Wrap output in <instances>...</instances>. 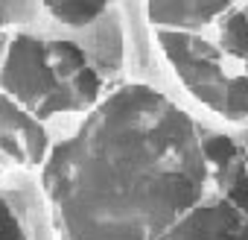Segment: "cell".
Returning a JSON list of instances; mask_svg holds the SVG:
<instances>
[{"label":"cell","instance_id":"3957f363","mask_svg":"<svg viewBox=\"0 0 248 240\" xmlns=\"http://www.w3.org/2000/svg\"><path fill=\"white\" fill-rule=\"evenodd\" d=\"M0 150L15 167L30 170H41L53 150L44 132V120L3 91H0Z\"/></svg>","mask_w":248,"mask_h":240},{"label":"cell","instance_id":"7c38bea8","mask_svg":"<svg viewBox=\"0 0 248 240\" xmlns=\"http://www.w3.org/2000/svg\"><path fill=\"white\" fill-rule=\"evenodd\" d=\"M6 35H9V30H0V62H3V44H6Z\"/></svg>","mask_w":248,"mask_h":240},{"label":"cell","instance_id":"52a82bcc","mask_svg":"<svg viewBox=\"0 0 248 240\" xmlns=\"http://www.w3.org/2000/svg\"><path fill=\"white\" fill-rule=\"evenodd\" d=\"M47 15L44 0H0V30L24 33Z\"/></svg>","mask_w":248,"mask_h":240},{"label":"cell","instance_id":"30bf717a","mask_svg":"<svg viewBox=\"0 0 248 240\" xmlns=\"http://www.w3.org/2000/svg\"><path fill=\"white\" fill-rule=\"evenodd\" d=\"M0 240H27V231L3 190H0Z\"/></svg>","mask_w":248,"mask_h":240},{"label":"cell","instance_id":"8fae6325","mask_svg":"<svg viewBox=\"0 0 248 240\" xmlns=\"http://www.w3.org/2000/svg\"><path fill=\"white\" fill-rule=\"evenodd\" d=\"M12 167H15V164L9 161V155H6L3 150H0V179H3V176H6V173L12 170Z\"/></svg>","mask_w":248,"mask_h":240},{"label":"cell","instance_id":"9c48e42d","mask_svg":"<svg viewBox=\"0 0 248 240\" xmlns=\"http://www.w3.org/2000/svg\"><path fill=\"white\" fill-rule=\"evenodd\" d=\"M222 120H225L228 126L248 120V73H242V76H236V79H228Z\"/></svg>","mask_w":248,"mask_h":240},{"label":"cell","instance_id":"ba28073f","mask_svg":"<svg viewBox=\"0 0 248 240\" xmlns=\"http://www.w3.org/2000/svg\"><path fill=\"white\" fill-rule=\"evenodd\" d=\"M85 117H88V111H82V108L53 111V114L41 117V120H44V132H47L50 147H59V144L73 141V138L79 135V129L85 126Z\"/></svg>","mask_w":248,"mask_h":240},{"label":"cell","instance_id":"8992f818","mask_svg":"<svg viewBox=\"0 0 248 240\" xmlns=\"http://www.w3.org/2000/svg\"><path fill=\"white\" fill-rule=\"evenodd\" d=\"M44 6L50 18L59 21L62 27H82L96 15H102L111 6V0H44Z\"/></svg>","mask_w":248,"mask_h":240},{"label":"cell","instance_id":"6da1fadb","mask_svg":"<svg viewBox=\"0 0 248 240\" xmlns=\"http://www.w3.org/2000/svg\"><path fill=\"white\" fill-rule=\"evenodd\" d=\"M202 123L146 82H120L50 150L41 190L64 240H158L207 190Z\"/></svg>","mask_w":248,"mask_h":240},{"label":"cell","instance_id":"7a4b0ae2","mask_svg":"<svg viewBox=\"0 0 248 240\" xmlns=\"http://www.w3.org/2000/svg\"><path fill=\"white\" fill-rule=\"evenodd\" d=\"M59 85L62 82L47 62L44 41L27 33H9L0 62V91L35 114Z\"/></svg>","mask_w":248,"mask_h":240},{"label":"cell","instance_id":"5b68a950","mask_svg":"<svg viewBox=\"0 0 248 240\" xmlns=\"http://www.w3.org/2000/svg\"><path fill=\"white\" fill-rule=\"evenodd\" d=\"M44 53H47V62H50L59 82H70L82 68H88V59H85L82 47L76 41H70V38L44 41Z\"/></svg>","mask_w":248,"mask_h":240},{"label":"cell","instance_id":"277c9868","mask_svg":"<svg viewBox=\"0 0 248 240\" xmlns=\"http://www.w3.org/2000/svg\"><path fill=\"white\" fill-rule=\"evenodd\" d=\"M158 240H248V217L213 190Z\"/></svg>","mask_w":248,"mask_h":240}]
</instances>
